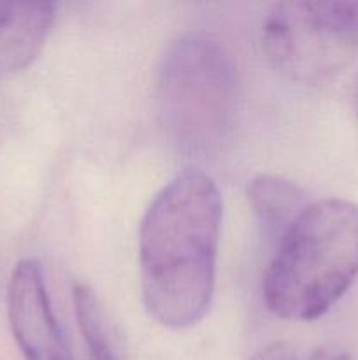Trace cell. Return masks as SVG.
Segmentation results:
<instances>
[{
    "mask_svg": "<svg viewBox=\"0 0 358 360\" xmlns=\"http://www.w3.org/2000/svg\"><path fill=\"white\" fill-rule=\"evenodd\" d=\"M221 195L202 171L168 181L144 213L139 229L144 308L160 326L186 329L209 311L216 280Z\"/></svg>",
    "mask_w": 358,
    "mask_h": 360,
    "instance_id": "cell-1",
    "label": "cell"
},
{
    "mask_svg": "<svg viewBox=\"0 0 358 360\" xmlns=\"http://www.w3.org/2000/svg\"><path fill=\"white\" fill-rule=\"evenodd\" d=\"M358 278V204H307L279 238L263 276V299L276 316L311 322L325 315Z\"/></svg>",
    "mask_w": 358,
    "mask_h": 360,
    "instance_id": "cell-2",
    "label": "cell"
},
{
    "mask_svg": "<svg viewBox=\"0 0 358 360\" xmlns=\"http://www.w3.org/2000/svg\"><path fill=\"white\" fill-rule=\"evenodd\" d=\"M158 112L179 153L214 155L234 125L237 81L230 53L202 32L168 44L157 74Z\"/></svg>",
    "mask_w": 358,
    "mask_h": 360,
    "instance_id": "cell-3",
    "label": "cell"
},
{
    "mask_svg": "<svg viewBox=\"0 0 358 360\" xmlns=\"http://www.w3.org/2000/svg\"><path fill=\"white\" fill-rule=\"evenodd\" d=\"M248 200L269 234H284L305 204L304 190L279 176L260 174L248 183Z\"/></svg>",
    "mask_w": 358,
    "mask_h": 360,
    "instance_id": "cell-7",
    "label": "cell"
},
{
    "mask_svg": "<svg viewBox=\"0 0 358 360\" xmlns=\"http://www.w3.org/2000/svg\"><path fill=\"white\" fill-rule=\"evenodd\" d=\"M55 4L0 2V79L27 69L44 46Z\"/></svg>",
    "mask_w": 358,
    "mask_h": 360,
    "instance_id": "cell-6",
    "label": "cell"
},
{
    "mask_svg": "<svg viewBox=\"0 0 358 360\" xmlns=\"http://www.w3.org/2000/svg\"><path fill=\"white\" fill-rule=\"evenodd\" d=\"M7 309L25 360H72L37 260H21L16 266L7 292Z\"/></svg>",
    "mask_w": 358,
    "mask_h": 360,
    "instance_id": "cell-5",
    "label": "cell"
},
{
    "mask_svg": "<svg viewBox=\"0 0 358 360\" xmlns=\"http://www.w3.org/2000/svg\"><path fill=\"white\" fill-rule=\"evenodd\" d=\"M72 299L90 360H123L112 338V329L104 306L95 292L86 285L79 283L74 287Z\"/></svg>",
    "mask_w": 358,
    "mask_h": 360,
    "instance_id": "cell-8",
    "label": "cell"
},
{
    "mask_svg": "<svg viewBox=\"0 0 358 360\" xmlns=\"http://www.w3.org/2000/svg\"><path fill=\"white\" fill-rule=\"evenodd\" d=\"M274 65L305 84H318L347 65L358 46V2H284L263 23Z\"/></svg>",
    "mask_w": 358,
    "mask_h": 360,
    "instance_id": "cell-4",
    "label": "cell"
},
{
    "mask_svg": "<svg viewBox=\"0 0 358 360\" xmlns=\"http://www.w3.org/2000/svg\"><path fill=\"white\" fill-rule=\"evenodd\" d=\"M251 360H295L293 350L286 343H270L253 355Z\"/></svg>",
    "mask_w": 358,
    "mask_h": 360,
    "instance_id": "cell-9",
    "label": "cell"
},
{
    "mask_svg": "<svg viewBox=\"0 0 358 360\" xmlns=\"http://www.w3.org/2000/svg\"><path fill=\"white\" fill-rule=\"evenodd\" d=\"M309 360H351V359L346 352L339 350V348L323 347V348H318V350L309 357Z\"/></svg>",
    "mask_w": 358,
    "mask_h": 360,
    "instance_id": "cell-10",
    "label": "cell"
}]
</instances>
